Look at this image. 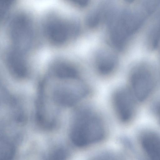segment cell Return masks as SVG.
Instances as JSON below:
<instances>
[{
  "label": "cell",
  "instance_id": "5",
  "mask_svg": "<svg viewBox=\"0 0 160 160\" xmlns=\"http://www.w3.org/2000/svg\"><path fill=\"white\" fill-rule=\"evenodd\" d=\"M137 101L129 89L120 88L114 92L112 103L114 111L120 121L127 123L132 120L136 113Z\"/></svg>",
  "mask_w": 160,
  "mask_h": 160
},
{
  "label": "cell",
  "instance_id": "8",
  "mask_svg": "<svg viewBox=\"0 0 160 160\" xmlns=\"http://www.w3.org/2000/svg\"><path fill=\"white\" fill-rule=\"evenodd\" d=\"M15 153L14 144L7 138L2 137L0 141V160H13Z\"/></svg>",
  "mask_w": 160,
  "mask_h": 160
},
{
  "label": "cell",
  "instance_id": "1",
  "mask_svg": "<svg viewBox=\"0 0 160 160\" xmlns=\"http://www.w3.org/2000/svg\"><path fill=\"white\" fill-rule=\"evenodd\" d=\"M105 134L102 120L91 109L83 108L77 111L70 132L71 140L75 146L83 147L96 143Z\"/></svg>",
  "mask_w": 160,
  "mask_h": 160
},
{
  "label": "cell",
  "instance_id": "3",
  "mask_svg": "<svg viewBox=\"0 0 160 160\" xmlns=\"http://www.w3.org/2000/svg\"><path fill=\"white\" fill-rule=\"evenodd\" d=\"M54 76L58 82L51 87L49 99L56 106L72 107L88 94V87L80 79H67Z\"/></svg>",
  "mask_w": 160,
  "mask_h": 160
},
{
  "label": "cell",
  "instance_id": "6",
  "mask_svg": "<svg viewBox=\"0 0 160 160\" xmlns=\"http://www.w3.org/2000/svg\"><path fill=\"white\" fill-rule=\"evenodd\" d=\"M96 55V66L98 73L103 76L111 73L118 64V59L115 55L107 52H98Z\"/></svg>",
  "mask_w": 160,
  "mask_h": 160
},
{
  "label": "cell",
  "instance_id": "4",
  "mask_svg": "<svg viewBox=\"0 0 160 160\" xmlns=\"http://www.w3.org/2000/svg\"><path fill=\"white\" fill-rule=\"evenodd\" d=\"M129 89L137 100L143 101L153 92L157 84L156 75L152 69L145 65L134 67L129 76Z\"/></svg>",
  "mask_w": 160,
  "mask_h": 160
},
{
  "label": "cell",
  "instance_id": "10",
  "mask_svg": "<svg viewBox=\"0 0 160 160\" xmlns=\"http://www.w3.org/2000/svg\"><path fill=\"white\" fill-rule=\"evenodd\" d=\"M150 38L152 47L155 48L160 40V19L152 30Z\"/></svg>",
  "mask_w": 160,
  "mask_h": 160
},
{
  "label": "cell",
  "instance_id": "11",
  "mask_svg": "<svg viewBox=\"0 0 160 160\" xmlns=\"http://www.w3.org/2000/svg\"><path fill=\"white\" fill-rule=\"evenodd\" d=\"M155 110L158 118L160 122V103L157 105Z\"/></svg>",
  "mask_w": 160,
  "mask_h": 160
},
{
  "label": "cell",
  "instance_id": "2",
  "mask_svg": "<svg viewBox=\"0 0 160 160\" xmlns=\"http://www.w3.org/2000/svg\"><path fill=\"white\" fill-rule=\"evenodd\" d=\"M144 19L139 11L126 10L118 13L114 10L107 22L112 45L118 49H122Z\"/></svg>",
  "mask_w": 160,
  "mask_h": 160
},
{
  "label": "cell",
  "instance_id": "7",
  "mask_svg": "<svg viewBox=\"0 0 160 160\" xmlns=\"http://www.w3.org/2000/svg\"><path fill=\"white\" fill-rule=\"evenodd\" d=\"M142 143L151 160H160V136L154 132H147L143 135Z\"/></svg>",
  "mask_w": 160,
  "mask_h": 160
},
{
  "label": "cell",
  "instance_id": "9",
  "mask_svg": "<svg viewBox=\"0 0 160 160\" xmlns=\"http://www.w3.org/2000/svg\"><path fill=\"white\" fill-rule=\"evenodd\" d=\"M67 153L62 147L56 148L49 152L46 156L45 160H66Z\"/></svg>",
  "mask_w": 160,
  "mask_h": 160
}]
</instances>
